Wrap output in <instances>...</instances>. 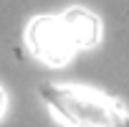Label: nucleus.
<instances>
[{
	"mask_svg": "<svg viewBox=\"0 0 129 127\" xmlns=\"http://www.w3.org/2000/svg\"><path fill=\"white\" fill-rule=\"evenodd\" d=\"M38 97L69 127H129V114L111 97L71 84H41Z\"/></svg>",
	"mask_w": 129,
	"mask_h": 127,
	"instance_id": "1",
	"label": "nucleus"
},
{
	"mask_svg": "<svg viewBox=\"0 0 129 127\" xmlns=\"http://www.w3.org/2000/svg\"><path fill=\"white\" fill-rule=\"evenodd\" d=\"M25 41L36 58H41L48 66H63L76 51V43L58 15H38L30 20L25 31Z\"/></svg>",
	"mask_w": 129,
	"mask_h": 127,
	"instance_id": "2",
	"label": "nucleus"
},
{
	"mask_svg": "<svg viewBox=\"0 0 129 127\" xmlns=\"http://www.w3.org/2000/svg\"><path fill=\"white\" fill-rule=\"evenodd\" d=\"M76 48H91L101 41V20L86 8H71L61 15Z\"/></svg>",
	"mask_w": 129,
	"mask_h": 127,
	"instance_id": "3",
	"label": "nucleus"
},
{
	"mask_svg": "<svg viewBox=\"0 0 129 127\" xmlns=\"http://www.w3.org/2000/svg\"><path fill=\"white\" fill-rule=\"evenodd\" d=\"M3 112H5V94H3V89H0V117H3Z\"/></svg>",
	"mask_w": 129,
	"mask_h": 127,
	"instance_id": "4",
	"label": "nucleus"
}]
</instances>
